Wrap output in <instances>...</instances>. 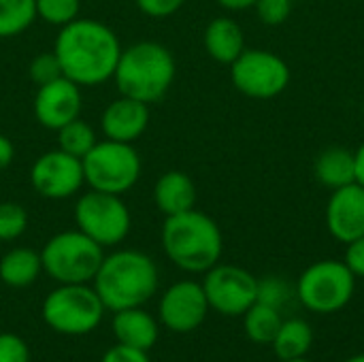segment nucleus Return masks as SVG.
Segmentation results:
<instances>
[{"label":"nucleus","instance_id":"obj_27","mask_svg":"<svg viewBox=\"0 0 364 362\" xmlns=\"http://www.w3.org/2000/svg\"><path fill=\"white\" fill-rule=\"evenodd\" d=\"M28 228V211L23 205L4 201L0 203V241H15Z\"/></svg>","mask_w":364,"mask_h":362},{"label":"nucleus","instance_id":"obj_25","mask_svg":"<svg viewBox=\"0 0 364 362\" xmlns=\"http://www.w3.org/2000/svg\"><path fill=\"white\" fill-rule=\"evenodd\" d=\"M55 132H58V147L62 151L75 156V158H83L98 143L94 128L85 119H81V117L64 124Z\"/></svg>","mask_w":364,"mask_h":362},{"label":"nucleus","instance_id":"obj_37","mask_svg":"<svg viewBox=\"0 0 364 362\" xmlns=\"http://www.w3.org/2000/svg\"><path fill=\"white\" fill-rule=\"evenodd\" d=\"M354 160H356V181L364 188V143L354 151Z\"/></svg>","mask_w":364,"mask_h":362},{"label":"nucleus","instance_id":"obj_33","mask_svg":"<svg viewBox=\"0 0 364 362\" xmlns=\"http://www.w3.org/2000/svg\"><path fill=\"white\" fill-rule=\"evenodd\" d=\"M100 362H151L149 354L136 348H128L122 344H115L113 348H109L102 356Z\"/></svg>","mask_w":364,"mask_h":362},{"label":"nucleus","instance_id":"obj_20","mask_svg":"<svg viewBox=\"0 0 364 362\" xmlns=\"http://www.w3.org/2000/svg\"><path fill=\"white\" fill-rule=\"evenodd\" d=\"M316 179L331 192L356 181V160L354 151L341 145L324 147L314 162Z\"/></svg>","mask_w":364,"mask_h":362},{"label":"nucleus","instance_id":"obj_6","mask_svg":"<svg viewBox=\"0 0 364 362\" xmlns=\"http://www.w3.org/2000/svg\"><path fill=\"white\" fill-rule=\"evenodd\" d=\"M83 175L90 190L107 194L130 192L141 177V156L132 143L98 141L83 158Z\"/></svg>","mask_w":364,"mask_h":362},{"label":"nucleus","instance_id":"obj_12","mask_svg":"<svg viewBox=\"0 0 364 362\" xmlns=\"http://www.w3.org/2000/svg\"><path fill=\"white\" fill-rule=\"evenodd\" d=\"M30 183L43 198L62 201L81 192L85 183L83 162L66 151L51 149L41 154L30 169Z\"/></svg>","mask_w":364,"mask_h":362},{"label":"nucleus","instance_id":"obj_35","mask_svg":"<svg viewBox=\"0 0 364 362\" xmlns=\"http://www.w3.org/2000/svg\"><path fill=\"white\" fill-rule=\"evenodd\" d=\"M13 158H15V145H13V141L9 137L0 134V173L11 166Z\"/></svg>","mask_w":364,"mask_h":362},{"label":"nucleus","instance_id":"obj_17","mask_svg":"<svg viewBox=\"0 0 364 362\" xmlns=\"http://www.w3.org/2000/svg\"><path fill=\"white\" fill-rule=\"evenodd\" d=\"M115 341L128 348L149 352L158 341V322L143 307H130L115 312L111 322Z\"/></svg>","mask_w":364,"mask_h":362},{"label":"nucleus","instance_id":"obj_23","mask_svg":"<svg viewBox=\"0 0 364 362\" xmlns=\"http://www.w3.org/2000/svg\"><path fill=\"white\" fill-rule=\"evenodd\" d=\"M282 314L275 307H269L264 303H254L245 314H243V329L245 335L254 344H273L279 326H282Z\"/></svg>","mask_w":364,"mask_h":362},{"label":"nucleus","instance_id":"obj_40","mask_svg":"<svg viewBox=\"0 0 364 362\" xmlns=\"http://www.w3.org/2000/svg\"><path fill=\"white\" fill-rule=\"evenodd\" d=\"M290 2H294V0H290Z\"/></svg>","mask_w":364,"mask_h":362},{"label":"nucleus","instance_id":"obj_36","mask_svg":"<svg viewBox=\"0 0 364 362\" xmlns=\"http://www.w3.org/2000/svg\"><path fill=\"white\" fill-rule=\"evenodd\" d=\"M226 11H247L258 4V0H215Z\"/></svg>","mask_w":364,"mask_h":362},{"label":"nucleus","instance_id":"obj_13","mask_svg":"<svg viewBox=\"0 0 364 362\" xmlns=\"http://www.w3.org/2000/svg\"><path fill=\"white\" fill-rule=\"evenodd\" d=\"M209 309L203 284L181 280L162 294L158 318L173 333H192L205 322Z\"/></svg>","mask_w":364,"mask_h":362},{"label":"nucleus","instance_id":"obj_19","mask_svg":"<svg viewBox=\"0 0 364 362\" xmlns=\"http://www.w3.org/2000/svg\"><path fill=\"white\" fill-rule=\"evenodd\" d=\"M154 203L166 218L190 211L196 205V186L186 173L166 171L154 186Z\"/></svg>","mask_w":364,"mask_h":362},{"label":"nucleus","instance_id":"obj_11","mask_svg":"<svg viewBox=\"0 0 364 362\" xmlns=\"http://www.w3.org/2000/svg\"><path fill=\"white\" fill-rule=\"evenodd\" d=\"M203 290L213 312L235 318L256 303L258 280L243 267L218 262L205 273Z\"/></svg>","mask_w":364,"mask_h":362},{"label":"nucleus","instance_id":"obj_21","mask_svg":"<svg viewBox=\"0 0 364 362\" xmlns=\"http://www.w3.org/2000/svg\"><path fill=\"white\" fill-rule=\"evenodd\" d=\"M43 273L41 252L30 247H15L0 258V280L9 288H28Z\"/></svg>","mask_w":364,"mask_h":362},{"label":"nucleus","instance_id":"obj_4","mask_svg":"<svg viewBox=\"0 0 364 362\" xmlns=\"http://www.w3.org/2000/svg\"><path fill=\"white\" fill-rule=\"evenodd\" d=\"M175 75L177 64L168 47L156 41H139L122 49L113 81L122 96L136 98L151 107L171 92Z\"/></svg>","mask_w":364,"mask_h":362},{"label":"nucleus","instance_id":"obj_1","mask_svg":"<svg viewBox=\"0 0 364 362\" xmlns=\"http://www.w3.org/2000/svg\"><path fill=\"white\" fill-rule=\"evenodd\" d=\"M122 49L119 36L107 23L92 17H77L62 26L53 45L62 75L79 87L113 79Z\"/></svg>","mask_w":364,"mask_h":362},{"label":"nucleus","instance_id":"obj_22","mask_svg":"<svg viewBox=\"0 0 364 362\" xmlns=\"http://www.w3.org/2000/svg\"><path fill=\"white\" fill-rule=\"evenodd\" d=\"M271 346L279 362L305 358L314 346V329L309 322L299 318L284 320Z\"/></svg>","mask_w":364,"mask_h":362},{"label":"nucleus","instance_id":"obj_34","mask_svg":"<svg viewBox=\"0 0 364 362\" xmlns=\"http://www.w3.org/2000/svg\"><path fill=\"white\" fill-rule=\"evenodd\" d=\"M343 262L356 277H364V235L346 245Z\"/></svg>","mask_w":364,"mask_h":362},{"label":"nucleus","instance_id":"obj_26","mask_svg":"<svg viewBox=\"0 0 364 362\" xmlns=\"http://www.w3.org/2000/svg\"><path fill=\"white\" fill-rule=\"evenodd\" d=\"M79 0H36V17L49 26H66L79 17Z\"/></svg>","mask_w":364,"mask_h":362},{"label":"nucleus","instance_id":"obj_32","mask_svg":"<svg viewBox=\"0 0 364 362\" xmlns=\"http://www.w3.org/2000/svg\"><path fill=\"white\" fill-rule=\"evenodd\" d=\"M134 2L143 15L154 17V19L171 17L186 4V0H134Z\"/></svg>","mask_w":364,"mask_h":362},{"label":"nucleus","instance_id":"obj_28","mask_svg":"<svg viewBox=\"0 0 364 362\" xmlns=\"http://www.w3.org/2000/svg\"><path fill=\"white\" fill-rule=\"evenodd\" d=\"M290 299V284L282 277L269 275L264 280H258V292L256 303H264L269 307L282 309Z\"/></svg>","mask_w":364,"mask_h":362},{"label":"nucleus","instance_id":"obj_9","mask_svg":"<svg viewBox=\"0 0 364 362\" xmlns=\"http://www.w3.org/2000/svg\"><path fill=\"white\" fill-rule=\"evenodd\" d=\"M75 224L100 247H113L128 237L132 218L122 196L87 190L75 203Z\"/></svg>","mask_w":364,"mask_h":362},{"label":"nucleus","instance_id":"obj_39","mask_svg":"<svg viewBox=\"0 0 364 362\" xmlns=\"http://www.w3.org/2000/svg\"><path fill=\"white\" fill-rule=\"evenodd\" d=\"M282 362H311V361L305 356V358H294V361H282Z\"/></svg>","mask_w":364,"mask_h":362},{"label":"nucleus","instance_id":"obj_38","mask_svg":"<svg viewBox=\"0 0 364 362\" xmlns=\"http://www.w3.org/2000/svg\"><path fill=\"white\" fill-rule=\"evenodd\" d=\"M346 362H364V354H358V356H352V358H348Z\"/></svg>","mask_w":364,"mask_h":362},{"label":"nucleus","instance_id":"obj_14","mask_svg":"<svg viewBox=\"0 0 364 362\" xmlns=\"http://www.w3.org/2000/svg\"><path fill=\"white\" fill-rule=\"evenodd\" d=\"M81 105H83L81 87L66 77H58L45 85H38L34 94L32 111L43 128L58 130L81 115Z\"/></svg>","mask_w":364,"mask_h":362},{"label":"nucleus","instance_id":"obj_3","mask_svg":"<svg viewBox=\"0 0 364 362\" xmlns=\"http://www.w3.org/2000/svg\"><path fill=\"white\" fill-rule=\"evenodd\" d=\"M160 239L166 258L188 273H207L220 262L224 250L218 222L196 207L168 215L162 224Z\"/></svg>","mask_w":364,"mask_h":362},{"label":"nucleus","instance_id":"obj_10","mask_svg":"<svg viewBox=\"0 0 364 362\" xmlns=\"http://www.w3.org/2000/svg\"><path fill=\"white\" fill-rule=\"evenodd\" d=\"M288 62L271 49H250L230 64L232 85L247 98L271 100L290 85Z\"/></svg>","mask_w":364,"mask_h":362},{"label":"nucleus","instance_id":"obj_29","mask_svg":"<svg viewBox=\"0 0 364 362\" xmlns=\"http://www.w3.org/2000/svg\"><path fill=\"white\" fill-rule=\"evenodd\" d=\"M28 77L36 85H45V83H49V81H53L58 77H64L55 51H43V53L34 55L30 60V66H28Z\"/></svg>","mask_w":364,"mask_h":362},{"label":"nucleus","instance_id":"obj_24","mask_svg":"<svg viewBox=\"0 0 364 362\" xmlns=\"http://www.w3.org/2000/svg\"><path fill=\"white\" fill-rule=\"evenodd\" d=\"M36 19V0H0V38L26 32Z\"/></svg>","mask_w":364,"mask_h":362},{"label":"nucleus","instance_id":"obj_7","mask_svg":"<svg viewBox=\"0 0 364 362\" xmlns=\"http://www.w3.org/2000/svg\"><path fill=\"white\" fill-rule=\"evenodd\" d=\"M356 290V275L343 260H318L309 265L296 284L299 301L311 314H335L350 305Z\"/></svg>","mask_w":364,"mask_h":362},{"label":"nucleus","instance_id":"obj_18","mask_svg":"<svg viewBox=\"0 0 364 362\" xmlns=\"http://www.w3.org/2000/svg\"><path fill=\"white\" fill-rule=\"evenodd\" d=\"M203 45L211 60L230 66L245 51V32L239 21L230 17H215L205 28Z\"/></svg>","mask_w":364,"mask_h":362},{"label":"nucleus","instance_id":"obj_31","mask_svg":"<svg viewBox=\"0 0 364 362\" xmlns=\"http://www.w3.org/2000/svg\"><path fill=\"white\" fill-rule=\"evenodd\" d=\"M0 362H30L26 341L13 333H0Z\"/></svg>","mask_w":364,"mask_h":362},{"label":"nucleus","instance_id":"obj_30","mask_svg":"<svg viewBox=\"0 0 364 362\" xmlns=\"http://www.w3.org/2000/svg\"><path fill=\"white\" fill-rule=\"evenodd\" d=\"M292 4L294 2H290V0H258V4L254 9L262 23L282 26L292 13Z\"/></svg>","mask_w":364,"mask_h":362},{"label":"nucleus","instance_id":"obj_8","mask_svg":"<svg viewBox=\"0 0 364 362\" xmlns=\"http://www.w3.org/2000/svg\"><path fill=\"white\" fill-rule=\"evenodd\" d=\"M43 320L49 329L62 335L92 333L105 314V305L87 284H60L43 301Z\"/></svg>","mask_w":364,"mask_h":362},{"label":"nucleus","instance_id":"obj_16","mask_svg":"<svg viewBox=\"0 0 364 362\" xmlns=\"http://www.w3.org/2000/svg\"><path fill=\"white\" fill-rule=\"evenodd\" d=\"M100 126L107 139L134 143L149 126V105L119 94V98L111 100L102 111Z\"/></svg>","mask_w":364,"mask_h":362},{"label":"nucleus","instance_id":"obj_2","mask_svg":"<svg viewBox=\"0 0 364 362\" xmlns=\"http://www.w3.org/2000/svg\"><path fill=\"white\" fill-rule=\"evenodd\" d=\"M158 282L160 275L151 256L139 250H119L102 258L92 284L105 309L115 314L143 307L156 294Z\"/></svg>","mask_w":364,"mask_h":362},{"label":"nucleus","instance_id":"obj_5","mask_svg":"<svg viewBox=\"0 0 364 362\" xmlns=\"http://www.w3.org/2000/svg\"><path fill=\"white\" fill-rule=\"evenodd\" d=\"M105 247L77 230H64L53 235L41 250L43 271L58 284H87L94 282Z\"/></svg>","mask_w":364,"mask_h":362},{"label":"nucleus","instance_id":"obj_15","mask_svg":"<svg viewBox=\"0 0 364 362\" xmlns=\"http://www.w3.org/2000/svg\"><path fill=\"white\" fill-rule=\"evenodd\" d=\"M324 222L333 239L350 243L364 235V188L354 181L331 192Z\"/></svg>","mask_w":364,"mask_h":362}]
</instances>
